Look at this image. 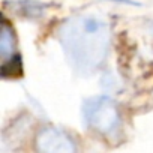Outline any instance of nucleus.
I'll return each instance as SVG.
<instances>
[{"label":"nucleus","mask_w":153,"mask_h":153,"mask_svg":"<svg viewBox=\"0 0 153 153\" xmlns=\"http://www.w3.org/2000/svg\"><path fill=\"white\" fill-rule=\"evenodd\" d=\"M57 38L71 68L81 75L98 71L110 53V26L96 15L68 18L59 27Z\"/></svg>","instance_id":"obj_1"},{"label":"nucleus","mask_w":153,"mask_h":153,"mask_svg":"<svg viewBox=\"0 0 153 153\" xmlns=\"http://www.w3.org/2000/svg\"><path fill=\"white\" fill-rule=\"evenodd\" d=\"M83 120L90 129L113 135L120 126V113L111 98L95 96L83 104Z\"/></svg>","instance_id":"obj_2"},{"label":"nucleus","mask_w":153,"mask_h":153,"mask_svg":"<svg viewBox=\"0 0 153 153\" xmlns=\"http://www.w3.org/2000/svg\"><path fill=\"white\" fill-rule=\"evenodd\" d=\"M36 149L39 152L50 153H71L76 150V146L69 134L57 128H45L36 137Z\"/></svg>","instance_id":"obj_3"},{"label":"nucleus","mask_w":153,"mask_h":153,"mask_svg":"<svg viewBox=\"0 0 153 153\" xmlns=\"http://www.w3.org/2000/svg\"><path fill=\"white\" fill-rule=\"evenodd\" d=\"M0 50H2V59H3V66L8 65V62H12L15 59V39H14V32L9 27L8 23H3L2 27V42H0Z\"/></svg>","instance_id":"obj_4"}]
</instances>
